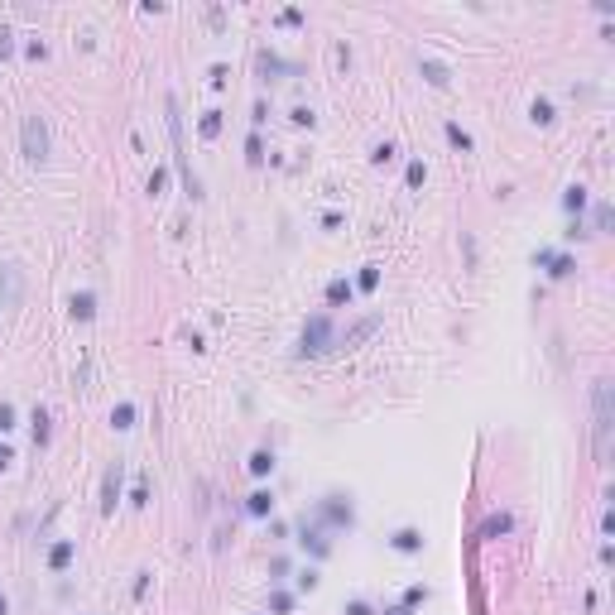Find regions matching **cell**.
Returning a JSON list of instances; mask_svg holds the SVG:
<instances>
[{
    "mask_svg": "<svg viewBox=\"0 0 615 615\" xmlns=\"http://www.w3.org/2000/svg\"><path fill=\"white\" fill-rule=\"evenodd\" d=\"M68 558H73V543H58L53 548V567H68Z\"/></svg>",
    "mask_w": 615,
    "mask_h": 615,
    "instance_id": "obj_13",
    "label": "cell"
},
{
    "mask_svg": "<svg viewBox=\"0 0 615 615\" xmlns=\"http://www.w3.org/2000/svg\"><path fill=\"white\" fill-rule=\"evenodd\" d=\"M380 322H385L380 312H370V317H361V322H351V327H346V332L337 337V346H346V351H351V346H361L366 337H375V332H380Z\"/></svg>",
    "mask_w": 615,
    "mask_h": 615,
    "instance_id": "obj_5",
    "label": "cell"
},
{
    "mask_svg": "<svg viewBox=\"0 0 615 615\" xmlns=\"http://www.w3.org/2000/svg\"><path fill=\"white\" fill-rule=\"evenodd\" d=\"M592 428H596V462H606V457H611V437H615L611 380H596V385H592Z\"/></svg>",
    "mask_w": 615,
    "mask_h": 615,
    "instance_id": "obj_1",
    "label": "cell"
},
{
    "mask_svg": "<svg viewBox=\"0 0 615 615\" xmlns=\"http://www.w3.org/2000/svg\"><path fill=\"white\" fill-rule=\"evenodd\" d=\"M327 299H332V303H346V299H351V284H346V279H337V284L327 289Z\"/></svg>",
    "mask_w": 615,
    "mask_h": 615,
    "instance_id": "obj_9",
    "label": "cell"
},
{
    "mask_svg": "<svg viewBox=\"0 0 615 615\" xmlns=\"http://www.w3.org/2000/svg\"><path fill=\"white\" fill-rule=\"evenodd\" d=\"M115 491H120V466H111V471H106V486H102V505L106 510H115Z\"/></svg>",
    "mask_w": 615,
    "mask_h": 615,
    "instance_id": "obj_6",
    "label": "cell"
},
{
    "mask_svg": "<svg viewBox=\"0 0 615 615\" xmlns=\"http://www.w3.org/2000/svg\"><path fill=\"white\" fill-rule=\"evenodd\" d=\"M130 418H135V409H130V404H120V409L111 413V423H115V428H130Z\"/></svg>",
    "mask_w": 615,
    "mask_h": 615,
    "instance_id": "obj_10",
    "label": "cell"
},
{
    "mask_svg": "<svg viewBox=\"0 0 615 615\" xmlns=\"http://www.w3.org/2000/svg\"><path fill=\"white\" fill-rule=\"evenodd\" d=\"M327 337H332V322L317 312V317L303 327V356H322V351H327Z\"/></svg>",
    "mask_w": 615,
    "mask_h": 615,
    "instance_id": "obj_4",
    "label": "cell"
},
{
    "mask_svg": "<svg viewBox=\"0 0 615 615\" xmlns=\"http://www.w3.org/2000/svg\"><path fill=\"white\" fill-rule=\"evenodd\" d=\"M606 226H611V207L601 202V207H596V231H606Z\"/></svg>",
    "mask_w": 615,
    "mask_h": 615,
    "instance_id": "obj_14",
    "label": "cell"
},
{
    "mask_svg": "<svg viewBox=\"0 0 615 615\" xmlns=\"http://www.w3.org/2000/svg\"><path fill=\"white\" fill-rule=\"evenodd\" d=\"M5 611H10V606H5V596H0V615H5Z\"/></svg>",
    "mask_w": 615,
    "mask_h": 615,
    "instance_id": "obj_16",
    "label": "cell"
},
{
    "mask_svg": "<svg viewBox=\"0 0 615 615\" xmlns=\"http://www.w3.org/2000/svg\"><path fill=\"white\" fill-rule=\"evenodd\" d=\"M250 514H269V495H265V491L250 495Z\"/></svg>",
    "mask_w": 615,
    "mask_h": 615,
    "instance_id": "obj_11",
    "label": "cell"
},
{
    "mask_svg": "<svg viewBox=\"0 0 615 615\" xmlns=\"http://www.w3.org/2000/svg\"><path fill=\"white\" fill-rule=\"evenodd\" d=\"M24 303V269L10 260V265H0V308H15Z\"/></svg>",
    "mask_w": 615,
    "mask_h": 615,
    "instance_id": "obj_3",
    "label": "cell"
},
{
    "mask_svg": "<svg viewBox=\"0 0 615 615\" xmlns=\"http://www.w3.org/2000/svg\"><path fill=\"white\" fill-rule=\"evenodd\" d=\"M10 423H15V409H10V404H0V428H10Z\"/></svg>",
    "mask_w": 615,
    "mask_h": 615,
    "instance_id": "obj_15",
    "label": "cell"
},
{
    "mask_svg": "<svg viewBox=\"0 0 615 615\" xmlns=\"http://www.w3.org/2000/svg\"><path fill=\"white\" fill-rule=\"evenodd\" d=\"M19 140H24V159H34V164L48 159V125H44V115H24Z\"/></svg>",
    "mask_w": 615,
    "mask_h": 615,
    "instance_id": "obj_2",
    "label": "cell"
},
{
    "mask_svg": "<svg viewBox=\"0 0 615 615\" xmlns=\"http://www.w3.org/2000/svg\"><path fill=\"white\" fill-rule=\"evenodd\" d=\"M73 312H77V317H92V312H97V299H92V294H77V299H73Z\"/></svg>",
    "mask_w": 615,
    "mask_h": 615,
    "instance_id": "obj_7",
    "label": "cell"
},
{
    "mask_svg": "<svg viewBox=\"0 0 615 615\" xmlns=\"http://www.w3.org/2000/svg\"><path fill=\"white\" fill-rule=\"evenodd\" d=\"M250 471H255V476L274 471V457H269V452H255V457H250Z\"/></svg>",
    "mask_w": 615,
    "mask_h": 615,
    "instance_id": "obj_8",
    "label": "cell"
},
{
    "mask_svg": "<svg viewBox=\"0 0 615 615\" xmlns=\"http://www.w3.org/2000/svg\"><path fill=\"white\" fill-rule=\"evenodd\" d=\"M423 73H428V77H433V82H437V87H442V82H447V68H442V63H423Z\"/></svg>",
    "mask_w": 615,
    "mask_h": 615,
    "instance_id": "obj_12",
    "label": "cell"
}]
</instances>
